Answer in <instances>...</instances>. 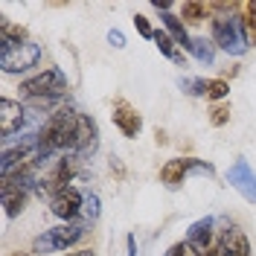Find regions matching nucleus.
I'll return each mask as SVG.
<instances>
[{"label": "nucleus", "mask_w": 256, "mask_h": 256, "mask_svg": "<svg viewBox=\"0 0 256 256\" xmlns=\"http://www.w3.org/2000/svg\"><path fill=\"white\" fill-rule=\"evenodd\" d=\"M236 73H239V67H236V64H233V67H224V70H222V79L227 82V76H230V79H233V76H236Z\"/></svg>", "instance_id": "nucleus-32"}, {"label": "nucleus", "mask_w": 256, "mask_h": 256, "mask_svg": "<svg viewBox=\"0 0 256 256\" xmlns=\"http://www.w3.org/2000/svg\"><path fill=\"white\" fill-rule=\"evenodd\" d=\"M126 248H128V256H137V239L134 236H126Z\"/></svg>", "instance_id": "nucleus-30"}, {"label": "nucleus", "mask_w": 256, "mask_h": 256, "mask_svg": "<svg viewBox=\"0 0 256 256\" xmlns=\"http://www.w3.org/2000/svg\"><path fill=\"white\" fill-rule=\"evenodd\" d=\"M227 94H230V84L224 79H210L207 82V99L210 102H218V105H222V99H227Z\"/></svg>", "instance_id": "nucleus-21"}, {"label": "nucleus", "mask_w": 256, "mask_h": 256, "mask_svg": "<svg viewBox=\"0 0 256 256\" xmlns=\"http://www.w3.org/2000/svg\"><path fill=\"white\" fill-rule=\"evenodd\" d=\"M186 178H190V158H172V160H166L163 169H160V180L169 190H178Z\"/></svg>", "instance_id": "nucleus-14"}, {"label": "nucleus", "mask_w": 256, "mask_h": 256, "mask_svg": "<svg viewBox=\"0 0 256 256\" xmlns=\"http://www.w3.org/2000/svg\"><path fill=\"white\" fill-rule=\"evenodd\" d=\"M186 242L195 244L201 254L207 250L210 244H216V218H198V222L190 224V230H186Z\"/></svg>", "instance_id": "nucleus-12"}, {"label": "nucleus", "mask_w": 256, "mask_h": 256, "mask_svg": "<svg viewBox=\"0 0 256 256\" xmlns=\"http://www.w3.org/2000/svg\"><path fill=\"white\" fill-rule=\"evenodd\" d=\"M111 175H116V180H126V166L120 163V158H111Z\"/></svg>", "instance_id": "nucleus-27"}, {"label": "nucleus", "mask_w": 256, "mask_h": 256, "mask_svg": "<svg viewBox=\"0 0 256 256\" xmlns=\"http://www.w3.org/2000/svg\"><path fill=\"white\" fill-rule=\"evenodd\" d=\"M207 18H210V6H207V3L186 0V3L180 6V20H184V24H190V26H201Z\"/></svg>", "instance_id": "nucleus-18"}, {"label": "nucleus", "mask_w": 256, "mask_h": 256, "mask_svg": "<svg viewBox=\"0 0 256 256\" xmlns=\"http://www.w3.org/2000/svg\"><path fill=\"white\" fill-rule=\"evenodd\" d=\"M67 76H64L58 67H47V70H41V73H35L30 79L20 82V96H26V99H62L67 94Z\"/></svg>", "instance_id": "nucleus-2"}, {"label": "nucleus", "mask_w": 256, "mask_h": 256, "mask_svg": "<svg viewBox=\"0 0 256 256\" xmlns=\"http://www.w3.org/2000/svg\"><path fill=\"white\" fill-rule=\"evenodd\" d=\"M242 32L248 38V47H256V0H244L239 6Z\"/></svg>", "instance_id": "nucleus-16"}, {"label": "nucleus", "mask_w": 256, "mask_h": 256, "mask_svg": "<svg viewBox=\"0 0 256 256\" xmlns=\"http://www.w3.org/2000/svg\"><path fill=\"white\" fill-rule=\"evenodd\" d=\"M82 210H84V195H82L76 186H67L58 195L50 198V212L56 218H62L64 224H73L82 218Z\"/></svg>", "instance_id": "nucleus-7"}, {"label": "nucleus", "mask_w": 256, "mask_h": 256, "mask_svg": "<svg viewBox=\"0 0 256 256\" xmlns=\"http://www.w3.org/2000/svg\"><path fill=\"white\" fill-rule=\"evenodd\" d=\"M24 120H26V108H24L20 102H15V99L3 96V99H0V134H3L6 140L15 137V134H20Z\"/></svg>", "instance_id": "nucleus-10"}, {"label": "nucleus", "mask_w": 256, "mask_h": 256, "mask_svg": "<svg viewBox=\"0 0 256 256\" xmlns=\"http://www.w3.org/2000/svg\"><path fill=\"white\" fill-rule=\"evenodd\" d=\"M190 52L201 64H212V62H216V44H212V41H207V38H192Z\"/></svg>", "instance_id": "nucleus-20"}, {"label": "nucleus", "mask_w": 256, "mask_h": 256, "mask_svg": "<svg viewBox=\"0 0 256 256\" xmlns=\"http://www.w3.org/2000/svg\"><path fill=\"white\" fill-rule=\"evenodd\" d=\"M210 41L218 50H224L227 56H244L248 52V38L242 32V20L239 15H224V18H212V35Z\"/></svg>", "instance_id": "nucleus-3"}, {"label": "nucleus", "mask_w": 256, "mask_h": 256, "mask_svg": "<svg viewBox=\"0 0 256 256\" xmlns=\"http://www.w3.org/2000/svg\"><path fill=\"white\" fill-rule=\"evenodd\" d=\"M79 116L82 114L70 105H62L58 111L50 114V120L44 122V128L38 131L35 143L41 148V154L50 158L52 152H70L73 140H76V128H79Z\"/></svg>", "instance_id": "nucleus-1"}, {"label": "nucleus", "mask_w": 256, "mask_h": 256, "mask_svg": "<svg viewBox=\"0 0 256 256\" xmlns=\"http://www.w3.org/2000/svg\"><path fill=\"white\" fill-rule=\"evenodd\" d=\"M154 143H158V146H166V143H169V140H166V131H163V128H154Z\"/></svg>", "instance_id": "nucleus-31"}, {"label": "nucleus", "mask_w": 256, "mask_h": 256, "mask_svg": "<svg viewBox=\"0 0 256 256\" xmlns=\"http://www.w3.org/2000/svg\"><path fill=\"white\" fill-rule=\"evenodd\" d=\"M12 256H30V254H20V250H15V254H12Z\"/></svg>", "instance_id": "nucleus-34"}, {"label": "nucleus", "mask_w": 256, "mask_h": 256, "mask_svg": "<svg viewBox=\"0 0 256 256\" xmlns=\"http://www.w3.org/2000/svg\"><path fill=\"white\" fill-rule=\"evenodd\" d=\"M108 41H111V47H116V50L126 47V35H122L120 30H111V32H108Z\"/></svg>", "instance_id": "nucleus-26"}, {"label": "nucleus", "mask_w": 256, "mask_h": 256, "mask_svg": "<svg viewBox=\"0 0 256 256\" xmlns=\"http://www.w3.org/2000/svg\"><path fill=\"white\" fill-rule=\"evenodd\" d=\"M64 256H94L90 250H76V254H64Z\"/></svg>", "instance_id": "nucleus-33"}, {"label": "nucleus", "mask_w": 256, "mask_h": 256, "mask_svg": "<svg viewBox=\"0 0 256 256\" xmlns=\"http://www.w3.org/2000/svg\"><path fill=\"white\" fill-rule=\"evenodd\" d=\"M160 20H163L166 32L178 41V47H180V50H190L192 47V38H190V32H186V26H184V20H180V15H175V12H163Z\"/></svg>", "instance_id": "nucleus-15"}, {"label": "nucleus", "mask_w": 256, "mask_h": 256, "mask_svg": "<svg viewBox=\"0 0 256 256\" xmlns=\"http://www.w3.org/2000/svg\"><path fill=\"white\" fill-rule=\"evenodd\" d=\"M227 184L239 192L244 201H250V204L256 207V172L244 158L233 160V166L227 169Z\"/></svg>", "instance_id": "nucleus-8"}, {"label": "nucleus", "mask_w": 256, "mask_h": 256, "mask_svg": "<svg viewBox=\"0 0 256 256\" xmlns=\"http://www.w3.org/2000/svg\"><path fill=\"white\" fill-rule=\"evenodd\" d=\"M134 26H137V32H140L143 38H154V30H152V24H148L146 15H134Z\"/></svg>", "instance_id": "nucleus-25"}, {"label": "nucleus", "mask_w": 256, "mask_h": 256, "mask_svg": "<svg viewBox=\"0 0 256 256\" xmlns=\"http://www.w3.org/2000/svg\"><path fill=\"white\" fill-rule=\"evenodd\" d=\"M152 41H154V47H158L166 58H172L175 64H184V52H180L178 41L166 30H154V38H152Z\"/></svg>", "instance_id": "nucleus-17"}, {"label": "nucleus", "mask_w": 256, "mask_h": 256, "mask_svg": "<svg viewBox=\"0 0 256 256\" xmlns=\"http://www.w3.org/2000/svg\"><path fill=\"white\" fill-rule=\"evenodd\" d=\"M218 244L224 256H250V242L239 227H224L218 233Z\"/></svg>", "instance_id": "nucleus-13"}, {"label": "nucleus", "mask_w": 256, "mask_h": 256, "mask_svg": "<svg viewBox=\"0 0 256 256\" xmlns=\"http://www.w3.org/2000/svg\"><path fill=\"white\" fill-rule=\"evenodd\" d=\"M230 122V105L227 102H222V105H212L210 108V126H216V128H222Z\"/></svg>", "instance_id": "nucleus-24"}, {"label": "nucleus", "mask_w": 256, "mask_h": 256, "mask_svg": "<svg viewBox=\"0 0 256 256\" xmlns=\"http://www.w3.org/2000/svg\"><path fill=\"white\" fill-rule=\"evenodd\" d=\"M26 190H3V207H6V218H18L26 210Z\"/></svg>", "instance_id": "nucleus-19"}, {"label": "nucleus", "mask_w": 256, "mask_h": 256, "mask_svg": "<svg viewBox=\"0 0 256 256\" xmlns=\"http://www.w3.org/2000/svg\"><path fill=\"white\" fill-rule=\"evenodd\" d=\"M152 6H154L158 12H172V3H169V0H152Z\"/></svg>", "instance_id": "nucleus-28"}, {"label": "nucleus", "mask_w": 256, "mask_h": 256, "mask_svg": "<svg viewBox=\"0 0 256 256\" xmlns=\"http://www.w3.org/2000/svg\"><path fill=\"white\" fill-rule=\"evenodd\" d=\"M76 172H79V154L67 152V154H62V158L56 160V166L50 169V175L38 180L35 192H38L41 198H44V195H50V198H52V195H58L62 190H67V186L73 184Z\"/></svg>", "instance_id": "nucleus-5"}, {"label": "nucleus", "mask_w": 256, "mask_h": 256, "mask_svg": "<svg viewBox=\"0 0 256 256\" xmlns=\"http://www.w3.org/2000/svg\"><path fill=\"white\" fill-rule=\"evenodd\" d=\"M38 62H41V47L32 44V41L0 52V70H3L6 76L26 73V70H32V67H38Z\"/></svg>", "instance_id": "nucleus-6"}, {"label": "nucleus", "mask_w": 256, "mask_h": 256, "mask_svg": "<svg viewBox=\"0 0 256 256\" xmlns=\"http://www.w3.org/2000/svg\"><path fill=\"white\" fill-rule=\"evenodd\" d=\"M84 222H73V224H58V227H50L41 236H35L32 242V250L35 254H56V250H67L73 244H79L84 236Z\"/></svg>", "instance_id": "nucleus-4"}, {"label": "nucleus", "mask_w": 256, "mask_h": 256, "mask_svg": "<svg viewBox=\"0 0 256 256\" xmlns=\"http://www.w3.org/2000/svg\"><path fill=\"white\" fill-rule=\"evenodd\" d=\"M207 82L210 79H180V90L186 96H207Z\"/></svg>", "instance_id": "nucleus-23"}, {"label": "nucleus", "mask_w": 256, "mask_h": 256, "mask_svg": "<svg viewBox=\"0 0 256 256\" xmlns=\"http://www.w3.org/2000/svg\"><path fill=\"white\" fill-rule=\"evenodd\" d=\"M111 120H114V126L120 128V134L128 137V140H134V137L143 131V116L137 114V108H134L128 99H114Z\"/></svg>", "instance_id": "nucleus-9"}, {"label": "nucleus", "mask_w": 256, "mask_h": 256, "mask_svg": "<svg viewBox=\"0 0 256 256\" xmlns=\"http://www.w3.org/2000/svg\"><path fill=\"white\" fill-rule=\"evenodd\" d=\"M96 146H99V126H96L94 116H88V114H82L79 116V128H76V140H73V154H90L96 152Z\"/></svg>", "instance_id": "nucleus-11"}, {"label": "nucleus", "mask_w": 256, "mask_h": 256, "mask_svg": "<svg viewBox=\"0 0 256 256\" xmlns=\"http://www.w3.org/2000/svg\"><path fill=\"white\" fill-rule=\"evenodd\" d=\"M99 212H102V210H99V195H96V192H88V195H84V210H82V222L84 224L96 222Z\"/></svg>", "instance_id": "nucleus-22"}, {"label": "nucleus", "mask_w": 256, "mask_h": 256, "mask_svg": "<svg viewBox=\"0 0 256 256\" xmlns=\"http://www.w3.org/2000/svg\"><path fill=\"white\" fill-rule=\"evenodd\" d=\"M201 256H224V254H222V244H218V239H216V244H210V248H207V250H204Z\"/></svg>", "instance_id": "nucleus-29"}]
</instances>
